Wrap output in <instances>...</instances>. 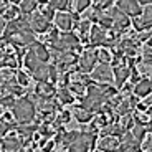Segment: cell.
Wrapping results in <instances>:
<instances>
[{
  "mask_svg": "<svg viewBox=\"0 0 152 152\" xmlns=\"http://www.w3.org/2000/svg\"><path fill=\"white\" fill-rule=\"evenodd\" d=\"M13 114L18 122H31L38 114V109H37V104L35 101L28 98H20L15 101L13 107H12Z\"/></svg>",
  "mask_w": 152,
  "mask_h": 152,
  "instance_id": "obj_1",
  "label": "cell"
},
{
  "mask_svg": "<svg viewBox=\"0 0 152 152\" xmlns=\"http://www.w3.org/2000/svg\"><path fill=\"white\" fill-rule=\"evenodd\" d=\"M107 13L111 15V18H113L114 22V27L111 28V30H118L119 33L124 30H127L131 25V20H129V15L127 13H124V12L121 10L119 7H111L107 8Z\"/></svg>",
  "mask_w": 152,
  "mask_h": 152,
  "instance_id": "obj_2",
  "label": "cell"
},
{
  "mask_svg": "<svg viewBox=\"0 0 152 152\" xmlns=\"http://www.w3.org/2000/svg\"><path fill=\"white\" fill-rule=\"evenodd\" d=\"M51 48L63 50V51H66V50H69V51H78L81 48L80 38L76 37V35L69 33V31H63V35H60V38H58L56 45L51 46Z\"/></svg>",
  "mask_w": 152,
  "mask_h": 152,
  "instance_id": "obj_3",
  "label": "cell"
},
{
  "mask_svg": "<svg viewBox=\"0 0 152 152\" xmlns=\"http://www.w3.org/2000/svg\"><path fill=\"white\" fill-rule=\"evenodd\" d=\"M27 17L35 33H46V31L51 30V20L46 18L42 12H33V13H30Z\"/></svg>",
  "mask_w": 152,
  "mask_h": 152,
  "instance_id": "obj_4",
  "label": "cell"
},
{
  "mask_svg": "<svg viewBox=\"0 0 152 152\" xmlns=\"http://www.w3.org/2000/svg\"><path fill=\"white\" fill-rule=\"evenodd\" d=\"M91 80L98 83H111L114 81V69L109 66V63H99L93 68Z\"/></svg>",
  "mask_w": 152,
  "mask_h": 152,
  "instance_id": "obj_5",
  "label": "cell"
},
{
  "mask_svg": "<svg viewBox=\"0 0 152 152\" xmlns=\"http://www.w3.org/2000/svg\"><path fill=\"white\" fill-rule=\"evenodd\" d=\"M96 61H99L98 58V51L88 48L86 51L80 55V60H78V68L81 69L83 73H91L93 68L96 66Z\"/></svg>",
  "mask_w": 152,
  "mask_h": 152,
  "instance_id": "obj_6",
  "label": "cell"
},
{
  "mask_svg": "<svg viewBox=\"0 0 152 152\" xmlns=\"http://www.w3.org/2000/svg\"><path fill=\"white\" fill-rule=\"evenodd\" d=\"M17 134L13 131H10L5 137H2V151H5V152L23 151V141H22V137L17 136Z\"/></svg>",
  "mask_w": 152,
  "mask_h": 152,
  "instance_id": "obj_7",
  "label": "cell"
},
{
  "mask_svg": "<svg viewBox=\"0 0 152 152\" xmlns=\"http://www.w3.org/2000/svg\"><path fill=\"white\" fill-rule=\"evenodd\" d=\"M119 145H121V137L109 134V136H103L101 141L96 144L98 151H119Z\"/></svg>",
  "mask_w": 152,
  "mask_h": 152,
  "instance_id": "obj_8",
  "label": "cell"
},
{
  "mask_svg": "<svg viewBox=\"0 0 152 152\" xmlns=\"http://www.w3.org/2000/svg\"><path fill=\"white\" fill-rule=\"evenodd\" d=\"M118 7L129 17H141L142 7L137 0H118Z\"/></svg>",
  "mask_w": 152,
  "mask_h": 152,
  "instance_id": "obj_9",
  "label": "cell"
},
{
  "mask_svg": "<svg viewBox=\"0 0 152 152\" xmlns=\"http://www.w3.org/2000/svg\"><path fill=\"white\" fill-rule=\"evenodd\" d=\"M107 38H109V37H107V33H106V28L101 27V25H93L91 33H89V42H91L93 46L106 45Z\"/></svg>",
  "mask_w": 152,
  "mask_h": 152,
  "instance_id": "obj_10",
  "label": "cell"
},
{
  "mask_svg": "<svg viewBox=\"0 0 152 152\" xmlns=\"http://www.w3.org/2000/svg\"><path fill=\"white\" fill-rule=\"evenodd\" d=\"M73 13H68V12H56L55 15V25H56L58 30L61 31H69L73 28Z\"/></svg>",
  "mask_w": 152,
  "mask_h": 152,
  "instance_id": "obj_11",
  "label": "cell"
},
{
  "mask_svg": "<svg viewBox=\"0 0 152 152\" xmlns=\"http://www.w3.org/2000/svg\"><path fill=\"white\" fill-rule=\"evenodd\" d=\"M129 78H131V69L127 68V66L119 65V66L114 68V83H116V88H118V89H121V88L127 83Z\"/></svg>",
  "mask_w": 152,
  "mask_h": 152,
  "instance_id": "obj_12",
  "label": "cell"
},
{
  "mask_svg": "<svg viewBox=\"0 0 152 152\" xmlns=\"http://www.w3.org/2000/svg\"><path fill=\"white\" fill-rule=\"evenodd\" d=\"M119 151H141V141H137L132 132H126L121 139Z\"/></svg>",
  "mask_w": 152,
  "mask_h": 152,
  "instance_id": "obj_13",
  "label": "cell"
},
{
  "mask_svg": "<svg viewBox=\"0 0 152 152\" xmlns=\"http://www.w3.org/2000/svg\"><path fill=\"white\" fill-rule=\"evenodd\" d=\"M71 113H73V118L78 122H81V124H86V122H89L93 119V111L86 109L83 104L81 106H75L71 109Z\"/></svg>",
  "mask_w": 152,
  "mask_h": 152,
  "instance_id": "obj_14",
  "label": "cell"
},
{
  "mask_svg": "<svg viewBox=\"0 0 152 152\" xmlns=\"http://www.w3.org/2000/svg\"><path fill=\"white\" fill-rule=\"evenodd\" d=\"M42 63H43V61L37 56V53H35L31 48L28 50L27 53H25V56H23V65H25V68H27L30 73H33L38 66L42 65Z\"/></svg>",
  "mask_w": 152,
  "mask_h": 152,
  "instance_id": "obj_15",
  "label": "cell"
},
{
  "mask_svg": "<svg viewBox=\"0 0 152 152\" xmlns=\"http://www.w3.org/2000/svg\"><path fill=\"white\" fill-rule=\"evenodd\" d=\"M30 48L33 50L35 53H37V56L40 58L43 63H48V61H50V58H51V50H48V46H46L45 43L35 42L33 45L30 46Z\"/></svg>",
  "mask_w": 152,
  "mask_h": 152,
  "instance_id": "obj_16",
  "label": "cell"
},
{
  "mask_svg": "<svg viewBox=\"0 0 152 152\" xmlns=\"http://www.w3.org/2000/svg\"><path fill=\"white\" fill-rule=\"evenodd\" d=\"M35 94H37V96H42V98H53V94H55V86H53V83H48V81L37 83Z\"/></svg>",
  "mask_w": 152,
  "mask_h": 152,
  "instance_id": "obj_17",
  "label": "cell"
},
{
  "mask_svg": "<svg viewBox=\"0 0 152 152\" xmlns=\"http://www.w3.org/2000/svg\"><path fill=\"white\" fill-rule=\"evenodd\" d=\"M56 99L60 101L61 104H63V106H68V104H73V103H75L76 96L73 94L71 91H69V88L61 86L60 89L56 91Z\"/></svg>",
  "mask_w": 152,
  "mask_h": 152,
  "instance_id": "obj_18",
  "label": "cell"
},
{
  "mask_svg": "<svg viewBox=\"0 0 152 152\" xmlns=\"http://www.w3.org/2000/svg\"><path fill=\"white\" fill-rule=\"evenodd\" d=\"M31 78H33L37 83H43V81H50V66L46 63H42L33 73H31Z\"/></svg>",
  "mask_w": 152,
  "mask_h": 152,
  "instance_id": "obj_19",
  "label": "cell"
},
{
  "mask_svg": "<svg viewBox=\"0 0 152 152\" xmlns=\"http://www.w3.org/2000/svg\"><path fill=\"white\" fill-rule=\"evenodd\" d=\"M151 91H152V80H142L134 86V94L141 96V98L147 96Z\"/></svg>",
  "mask_w": 152,
  "mask_h": 152,
  "instance_id": "obj_20",
  "label": "cell"
},
{
  "mask_svg": "<svg viewBox=\"0 0 152 152\" xmlns=\"http://www.w3.org/2000/svg\"><path fill=\"white\" fill-rule=\"evenodd\" d=\"M20 7H15L13 4H10L8 7L2 8V17H4L5 20H8V22H12V20H17L20 17Z\"/></svg>",
  "mask_w": 152,
  "mask_h": 152,
  "instance_id": "obj_21",
  "label": "cell"
},
{
  "mask_svg": "<svg viewBox=\"0 0 152 152\" xmlns=\"http://www.w3.org/2000/svg\"><path fill=\"white\" fill-rule=\"evenodd\" d=\"M91 20L88 18H81L80 23H78V33H80V37L83 38V40H88L89 38V33H91Z\"/></svg>",
  "mask_w": 152,
  "mask_h": 152,
  "instance_id": "obj_22",
  "label": "cell"
},
{
  "mask_svg": "<svg viewBox=\"0 0 152 152\" xmlns=\"http://www.w3.org/2000/svg\"><path fill=\"white\" fill-rule=\"evenodd\" d=\"M141 22H142V28H144V30L152 28V5H145V7L142 8Z\"/></svg>",
  "mask_w": 152,
  "mask_h": 152,
  "instance_id": "obj_23",
  "label": "cell"
},
{
  "mask_svg": "<svg viewBox=\"0 0 152 152\" xmlns=\"http://www.w3.org/2000/svg\"><path fill=\"white\" fill-rule=\"evenodd\" d=\"M38 4H40L38 0H22L20 2V10H22L23 15H30V13H33L37 10Z\"/></svg>",
  "mask_w": 152,
  "mask_h": 152,
  "instance_id": "obj_24",
  "label": "cell"
},
{
  "mask_svg": "<svg viewBox=\"0 0 152 152\" xmlns=\"http://www.w3.org/2000/svg\"><path fill=\"white\" fill-rule=\"evenodd\" d=\"M68 88L76 98H83V96L86 94V91H88V86L84 83H71Z\"/></svg>",
  "mask_w": 152,
  "mask_h": 152,
  "instance_id": "obj_25",
  "label": "cell"
},
{
  "mask_svg": "<svg viewBox=\"0 0 152 152\" xmlns=\"http://www.w3.org/2000/svg\"><path fill=\"white\" fill-rule=\"evenodd\" d=\"M73 2V12L75 13H83L84 10L91 7V0H71Z\"/></svg>",
  "mask_w": 152,
  "mask_h": 152,
  "instance_id": "obj_26",
  "label": "cell"
},
{
  "mask_svg": "<svg viewBox=\"0 0 152 152\" xmlns=\"http://www.w3.org/2000/svg\"><path fill=\"white\" fill-rule=\"evenodd\" d=\"M17 83L22 84L23 88L30 86V75L23 69H17Z\"/></svg>",
  "mask_w": 152,
  "mask_h": 152,
  "instance_id": "obj_27",
  "label": "cell"
},
{
  "mask_svg": "<svg viewBox=\"0 0 152 152\" xmlns=\"http://www.w3.org/2000/svg\"><path fill=\"white\" fill-rule=\"evenodd\" d=\"M50 5L56 12H66L69 5V0H50Z\"/></svg>",
  "mask_w": 152,
  "mask_h": 152,
  "instance_id": "obj_28",
  "label": "cell"
},
{
  "mask_svg": "<svg viewBox=\"0 0 152 152\" xmlns=\"http://www.w3.org/2000/svg\"><path fill=\"white\" fill-rule=\"evenodd\" d=\"M98 58H99V63H111L113 61V53L106 48H101L98 50Z\"/></svg>",
  "mask_w": 152,
  "mask_h": 152,
  "instance_id": "obj_29",
  "label": "cell"
},
{
  "mask_svg": "<svg viewBox=\"0 0 152 152\" xmlns=\"http://www.w3.org/2000/svg\"><path fill=\"white\" fill-rule=\"evenodd\" d=\"M132 134H134V137H136L137 141H141L142 142V139L145 137V127L142 124H134V127H132Z\"/></svg>",
  "mask_w": 152,
  "mask_h": 152,
  "instance_id": "obj_30",
  "label": "cell"
},
{
  "mask_svg": "<svg viewBox=\"0 0 152 152\" xmlns=\"http://www.w3.org/2000/svg\"><path fill=\"white\" fill-rule=\"evenodd\" d=\"M141 151H152V131H151V134H145V137L142 139Z\"/></svg>",
  "mask_w": 152,
  "mask_h": 152,
  "instance_id": "obj_31",
  "label": "cell"
},
{
  "mask_svg": "<svg viewBox=\"0 0 152 152\" xmlns=\"http://www.w3.org/2000/svg\"><path fill=\"white\" fill-rule=\"evenodd\" d=\"M114 4V0H98V4H96V8H99V10H107V8H111Z\"/></svg>",
  "mask_w": 152,
  "mask_h": 152,
  "instance_id": "obj_32",
  "label": "cell"
},
{
  "mask_svg": "<svg viewBox=\"0 0 152 152\" xmlns=\"http://www.w3.org/2000/svg\"><path fill=\"white\" fill-rule=\"evenodd\" d=\"M147 113H149V116H151V119H149V127H151V131H152V107H149Z\"/></svg>",
  "mask_w": 152,
  "mask_h": 152,
  "instance_id": "obj_33",
  "label": "cell"
},
{
  "mask_svg": "<svg viewBox=\"0 0 152 152\" xmlns=\"http://www.w3.org/2000/svg\"><path fill=\"white\" fill-rule=\"evenodd\" d=\"M139 4H144V5H151L152 4V0H137Z\"/></svg>",
  "mask_w": 152,
  "mask_h": 152,
  "instance_id": "obj_34",
  "label": "cell"
},
{
  "mask_svg": "<svg viewBox=\"0 0 152 152\" xmlns=\"http://www.w3.org/2000/svg\"><path fill=\"white\" fill-rule=\"evenodd\" d=\"M40 4H50V0H38Z\"/></svg>",
  "mask_w": 152,
  "mask_h": 152,
  "instance_id": "obj_35",
  "label": "cell"
},
{
  "mask_svg": "<svg viewBox=\"0 0 152 152\" xmlns=\"http://www.w3.org/2000/svg\"><path fill=\"white\" fill-rule=\"evenodd\" d=\"M22 0H10V4H20Z\"/></svg>",
  "mask_w": 152,
  "mask_h": 152,
  "instance_id": "obj_36",
  "label": "cell"
},
{
  "mask_svg": "<svg viewBox=\"0 0 152 152\" xmlns=\"http://www.w3.org/2000/svg\"><path fill=\"white\" fill-rule=\"evenodd\" d=\"M147 45H151V46H152V35H151V38L147 40Z\"/></svg>",
  "mask_w": 152,
  "mask_h": 152,
  "instance_id": "obj_37",
  "label": "cell"
}]
</instances>
